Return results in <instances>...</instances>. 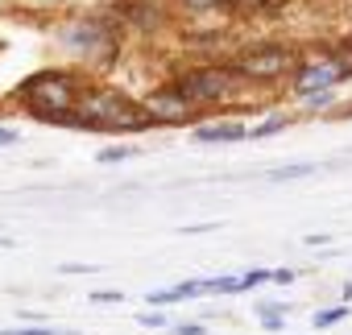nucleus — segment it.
<instances>
[{
  "label": "nucleus",
  "instance_id": "1",
  "mask_svg": "<svg viewBox=\"0 0 352 335\" xmlns=\"http://www.w3.org/2000/svg\"><path fill=\"white\" fill-rule=\"evenodd\" d=\"M75 124L79 128H100V132H141V128H153L157 120L149 116L145 104H137V100H129L112 87H87V91H79Z\"/></svg>",
  "mask_w": 352,
  "mask_h": 335
},
{
  "label": "nucleus",
  "instance_id": "2",
  "mask_svg": "<svg viewBox=\"0 0 352 335\" xmlns=\"http://www.w3.org/2000/svg\"><path fill=\"white\" fill-rule=\"evenodd\" d=\"M34 116H42V120H58V124H75V108H79V91H75V83L67 79V75H54V71H46V75H30L17 91H13Z\"/></svg>",
  "mask_w": 352,
  "mask_h": 335
},
{
  "label": "nucleus",
  "instance_id": "3",
  "mask_svg": "<svg viewBox=\"0 0 352 335\" xmlns=\"http://www.w3.org/2000/svg\"><path fill=\"white\" fill-rule=\"evenodd\" d=\"M298 62H302V54L294 50V46H286V42H257V46H249L245 54H236V75H245V79H257V83H270V79H282V75H290V71H298Z\"/></svg>",
  "mask_w": 352,
  "mask_h": 335
},
{
  "label": "nucleus",
  "instance_id": "4",
  "mask_svg": "<svg viewBox=\"0 0 352 335\" xmlns=\"http://www.w3.org/2000/svg\"><path fill=\"white\" fill-rule=\"evenodd\" d=\"M236 83H241V75H236V67H195V71H187V75H179V87L195 108L199 104H220V100H228L232 91H236Z\"/></svg>",
  "mask_w": 352,
  "mask_h": 335
},
{
  "label": "nucleus",
  "instance_id": "5",
  "mask_svg": "<svg viewBox=\"0 0 352 335\" xmlns=\"http://www.w3.org/2000/svg\"><path fill=\"white\" fill-rule=\"evenodd\" d=\"M340 79H348V71L340 67L336 54H315V58H302L298 71H294V95L298 100H311L319 91H331Z\"/></svg>",
  "mask_w": 352,
  "mask_h": 335
},
{
  "label": "nucleus",
  "instance_id": "6",
  "mask_svg": "<svg viewBox=\"0 0 352 335\" xmlns=\"http://www.w3.org/2000/svg\"><path fill=\"white\" fill-rule=\"evenodd\" d=\"M145 108H149L153 120H187V116L195 112V104H191L179 87H162V91H153V95L145 100Z\"/></svg>",
  "mask_w": 352,
  "mask_h": 335
},
{
  "label": "nucleus",
  "instance_id": "7",
  "mask_svg": "<svg viewBox=\"0 0 352 335\" xmlns=\"http://www.w3.org/2000/svg\"><path fill=\"white\" fill-rule=\"evenodd\" d=\"M63 42H67L75 54H87V50H96V46L108 42V38H104V25H100V21H75V25L63 34Z\"/></svg>",
  "mask_w": 352,
  "mask_h": 335
},
{
  "label": "nucleus",
  "instance_id": "8",
  "mask_svg": "<svg viewBox=\"0 0 352 335\" xmlns=\"http://www.w3.org/2000/svg\"><path fill=\"white\" fill-rule=\"evenodd\" d=\"M249 128L236 124V120H224V124H199L195 128V141L199 145H224V141H245Z\"/></svg>",
  "mask_w": 352,
  "mask_h": 335
},
{
  "label": "nucleus",
  "instance_id": "9",
  "mask_svg": "<svg viewBox=\"0 0 352 335\" xmlns=\"http://www.w3.org/2000/svg\"><path fill=\"white\" fill-rule=\"evenodd\" d=\"M290 306H282V302H261L257 306V314H261V327L265 331H282V314H286Z\"/></svg>",
  "mask_w": 352,
  "mask_h": 335
},
{
  "label": "nucleus",
  "instance_id": "10",
  "mask_svg": "<svg viewBox=\"0 0 352 335\" xmlns=\"http://www.w3.org/2000/svg\"><path fill=\"white\" fill-rule=\"evenodd\" d=\"M302 174H315L311 161H298V165H286V170H274V183H286V178H302Z\"/></svg>",
  "mask_w": 352,
  "mask_h": 335
},
{
  "label": "nucleus",
  "instance_id": "11",
  "mask_svg": "<svg viewBox=\"0 0 352 335\" xmlns=\"http://www.w3.org/2000/svg\"><path fill=\"white\" fill-rule=\"evenodd\" d=\"M228 5H236V0H183V9H191V13H212V9H228Z\"/></svg>",
  "mask_w": 352,
  "mask_h": 335
},
{
  "label": "nucleus",
  "instance_id": "12",
  "mask_svg": "<svg viewBox=\"0 0 352 335\" xmlns=\"http://www.w3.org/2000/svg\"><path fill=\"white\" fill-rule=\"evenodd\" d=\"M340 319H348V306H331V310H319V314H315V327L323 331V327H331V323H340Z\"/></svg>",
  "mask_w": 352,
  "mask_h": 335
},
{
  "label": "nucleus",
  "instance_id": "13",
  "mask_svg": "<svg viewBox=\"0 0 352 335\" xmlns=\"http://www.w3.org/2000/svg\"><path fill=\"white\" fill-rule=\"evenodd\" d=\"M282 128H286V120L274 116V120H261L257 128H249V137H270V132H282Z\"/></svg>",
  "mask_w": 352,
  "mask_h": 335
},
{
  "label": "nucleus",
  "instance_id": "14",
  "mask_svg": "<svg viewBox=\"0 0 352 335\" xmlns=\"http://www.w3.org/2000/svg\"><path fill=\"white\" fill-rule=\"evenodd\" d=\"M261 281H274V273H270V269H249V273L241 277V290H253V286H261Z\"/></svg>",
  "mask_w": 352,
  "mask_h": 335
},
{
  "label": "nucleus",
  "instance_id": "15",
  "mask_svg": "<svg viewBox=\"0 0 352 335\" xmlns=\"http://www.w3.org/2000/svg\"><path fill=\"white\" fill-rule=\"evenodd\" d=\"M137 149L133 145H116V149H100V161H124V157H133Z\"/></svg>",
  "mask_w": 352,
  "mask_h": 335
},
{
  "label": "nucleus",
  "instance_id": "16",
  "mask_svg": "<svg viewBox=\"0 0 352 335\" xmlns=\"http://www.w3.org/2000/svg\"><path fill=\"white\" fill-rule=\"evenodd\" d=\"M5 335H71V331H58V327H13Z\"/></svg>",
  "mask_w": 352,
  "mask_h": 335
},
{
  "label": "nucleus",
  "instance_id": "17",
  "mask_svg": "<svg viewBox=\"0 0 352 335\" xmlns=\"http://www.w3.org/2000/svg\"><path fill=\"white\" fill-rule=\"evenodd\" d=\"M141 327H170V314H137Z\"/></svg>",
  "mask_w": 352,
  "mask_h": 335
},
{
  "label": "nucleus",
  "instance_id": "18",
  "mask_svg": "<svg viewBox=\"0 0 352 335\" xmlns=\"http://www.w3.org/2000/svg\"><path fill=\"white\" fill-rule=\"evenodd\" d=\"M120 298H124L120 290H96L91 294V302H120Z\"/></svg>",
  "mask_w": 352,
  "mask_h": 335
},
{
  "label": "nucleus",
  "instance_id": "19",
  "mask_svg": "<svg viewBox=\"0 0 352 335\" xmlns=\"http://www.w3.org/2000/svg\"><path fill=\"white\" fill-rule=\"evenodd\" d=\"M245 5H253V9H282V5H290V0H245Z\"/></svg>",
  "mask_w": 352,
  "mask_h": 335
},
{
  "label": "nucleus",
  "instance_id": "20",
  "mask_svg": "<svg viewBox=\"0 0 352 335\" xmlns=\"http://www.w3.org/2000/svg\"><path fill=\"white\" fill-rule=\"evenodd\" d=\"M174 331H179V335H204V323H179Z\"/></svg>",
  "mask_w": 352,
  "mask_h": 335
},
{
  "label": "nucleus",
  "instance_id": "21",
  "mask_svg": "<svg viewBox=\"0 0 352 335\" xmlns=\"http://www.w3.org/2000/svg\"><path fill=\"white\" fill-rule=\"evenodd\" d=\"M274 281H278V286H290V281H294V269H274Z\"/></svg>",
  "mask_w": 352,
  "mask_h": 335
},
{
  "label": "nucleus",
  "instance_id": "22",
  "mask_svg": "<svg viewBox=\"0 0 352 335\" xmlns=\"http://www.w3.org/2000/svg\"><path fill=\"white\" fill-rule=\"evenodd\" d=\"M0 145H17V132L13 128H0Z\"/></svg>",
  "mask_w": 352,
  "mask_h": 335
},
{
  "label": "nucleus",
  "instance_id": "23",
  "mask_svg": "<svg viewBox=\"0 0 352 335\" xmlns=\"http://www.w3.org/2000/svg\"><path fill=\"white\" fill-rule=\"evenodd\" d=\"M38 5H50V0H38Z\"/></svg>",
  "mask_w": 352,
  "mask_h": 335
},
{
  "label": "nucleus",
  "instance_id": "24",
  "mask_svg": "<svg viewBox=\"0 0 352 335\" xmlns=\"http://www.w3.org/2000/svg\"><path fill=\"white\" fill-rule=\"evenodd\" d=\"M5 244H9V240H0V249H5Z\"/></svg>",
  "mask_w": 352,
  "mask_h": 335
}]
</instances>
